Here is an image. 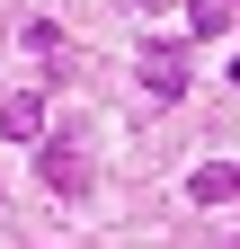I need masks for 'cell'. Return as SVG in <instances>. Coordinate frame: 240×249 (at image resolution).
<instances>
[{"label":"cell","instance_id":"6da1fadb","mask_svg":"<svg viewBox=\"0 0 240 249\" xmlns=\"http://www.w3.org/2000/svg\"><path fill=\"white\" fill-rule=\"evenodd\" d=\"M36 178H45L63 205H80V196H89V142H80V134H45V142H36Z\"/></svg>","mask_w":240,"mask_h":249},{"label":"cell","instance_id":"7a4b0ae2","mask_svg":"<svg viewBox=\"0 0 240 249\" xmlns=\"http://www.w3.org/2000/svg\"><path fill=\"white\" fill-rule=\"evenodd\" d=\"M142 89L187 98V53H178V45H142Z\"/></svg>","mask_w":240,"mask_h":249},{"label":"cell","instance_id":"3957f363","mask_svg":"<svg viewBox=\"0 0 240 249\" xmlns=\"http://www.w3.org/2000/svg\"><path fill=\"white\" fill-rule=\"evenodd\" d=\"M0 134H9V142H45V98H36V89L0 98Z\"/></svg>","mask_w":240,"mask_h":249},{"label":"cell","instance_id":"277c9868","mask_svg":"<svg viewBox=\"0 0 240 249\" xmlns=\"http://www.w3.org/2000/svg\"><path fill=\"white\" fill-rule=\"evenodd\" d=\"M187 196H196V205H231V196H240V169H231V160H205V169L187 178Z\"/></svg>","mask_w":240,"mask_h":249},{"label":"cell","instance_id":"5b68a950","mask_svg":"<svg viewBox=\"0 0 240 249\" xmlns=\"http://www.w3.org/2000/svg\"><path fill=\"white\" fill-rule=\"evenodd\" d=\"M187 27H196V36H231V0H196Z\"/></svg>","mask_w":240,"mask_h":249},{"label":"cell","instance_id":"8992f818","mask_svg":"<svg viewBox=\"0 0 240 249\" xmlns=\"http://www.w3.org/2000/svg\"><path fill=\"white\" fill-rule=\"evenodd\" d=\"M18 45H27V53H45V62H63V27H53V18H36Z\"/></svg>","mask_w":240,"mask_h":249}]
</instances>
